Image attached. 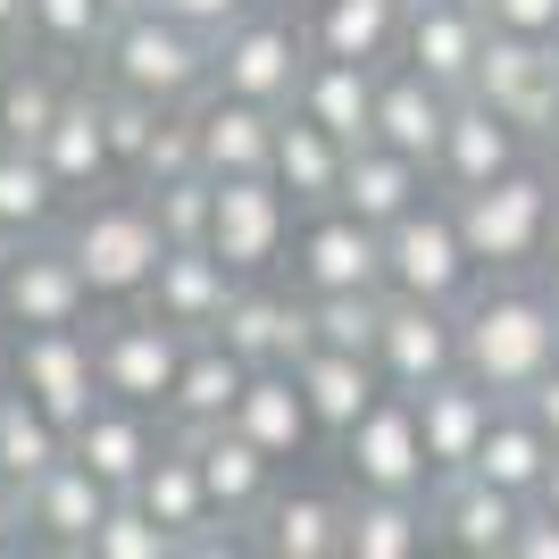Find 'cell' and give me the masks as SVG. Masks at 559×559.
Masks as SVG:
<instances>
[{
	"label": "cell",
	"instance_id": "cell-40",
	"mask_svg": "<svg viewBox=\"0 0 559 559\" xmlns=\"http://www.w3.org/2000/svg\"><path fill=\"white\" fill-rule=\"evenodd\" d=\"M100 34H109V9H100V0H34L25 50H43V59H59V68L93 75V59H100Z\"/></svg>",
	"mask_w": 559,
	"mask_h": 559
},
{
	"label": "cell",
	"instance_id": "cell-4",
	"mask_svg": "<svg viewBox=\"0 0 559 559\" xmlns=\"http://www.w3.org/2000/svg\"><path fill=\"white\" fill-rule=\"evenodd\" d=\"M551 192L559 176L543 159H518L510 176H492L476 192H443L451 217L467 234V259L485 267V276H526L543 267V226H551Z\"/></svg>",
	"mask_w": 559,
	"mask_h": 559
},
{
	"label": "cell",
	"instance_id": "cell-12",
	"mask_svg": "<svg viewBox=\"0 0 559 559\" xmlns=\"http://www.w3.org/2000/svg\"><path fill=\"white\" fill-rule=\"evenodd\" d=\"M0 359H9V384H17V393H34L59 426H75V418L100 401L93 326H34V334H9V343H0Z\"/></svg>",
	"mask_w": 559,
	"mask_h": 559
},
{
	"label": "cell",
	"instance_id": "cell-59",
	"mask_svg": "<svg viewBox=\"0 0 559 559\" xmlns=\"http://www.w3.org/2000/svg\"><path fill=\"white\" fill-rule=\"evenodd\" d=\"M409 9H418V0H409Z\"/></svg>",
	"mask_w": 559,
	"mask_h": 559
},
{
	"label": "cell",
	"instance_id": "cell-28",
	"mask_svg": "<svg viewBox=\"0 0 559 559\" xmlns=\"http://www.w3.org/2000/svg\"><path fill=\"white\" fill-rule=\"evenodd\" d=\"M301 25H309V50H318V59H359V68H384V59H401L409 0H309Z\"/></svg>",
	"mask_w": 559,
	"mask_h": 559
},
{
	"label": "cell",
	"instance_id": "cell-52",
	"mask_svg": "<svg viewBox=\"0 0 559 559\" xmlns=\"http://www.w3.org/2000/svg\"><path fill=\"white\" fill-rule=\"evenodd\" d=\"M543 276H559V192H551V226H543Z\"/></svg>",
	"mask_w": 559,
	"mask_h": 559
},
{
	"label": "cell",
	"instance_id": "cell-23",
	"mask_svg": "<svg viewBox=\"0 0 559 559\" xmlns=\"http://www.w3.org/2000/svg\"><path fill=\"white\" fill-rule=\"evenodd\" d=\"M518 159H535V151H526V134H518L492 100H476V93L451 100L443 151H435V185L443 192H476V185H492V176H510Z\"/></svg>",
	"mask_w": 559,
	"mask_h": 559
},
{
	"label": "cell",
	"instance_id": "cell-1",
	"mask_svg": "<svg viewBox=\"0 0 559 559\" xmlns=\"http://www.w3.org/2000/svg\"><path fill=\"white\" fill-rule=\"evenodd\" d=\"M559 359V301L526 276H476L460 301V376H476L492 401L535 393V376Z\"/></svg>",
	"mask_w": 559,
	"mask_h": 559
},
{
	"label": "cell",
	"instance_id": "cell-11",
	"mask_svg": "<svg viewBox=\"0 0 559 559\" xmlns=\"http://www.w3.org/2000/svg\"><path fill=\"white\" fill-rule=\"evenodd\" d=\"M293 201L276 176H226L210 210V251L234 276H284V242H293Z\"/></svg>",
	"mask_w": 559,
	"mask_h": 559
},
{
	"label": "cell",
	"instance_id": "cell-8",
	"mask_svg": "<svg viewBox=\"0 0 559 559\" xmlns=\"http://www.w3.org/2000/svg\"><path fill=\"white\" fill-rule=\"evenodd\" d=\"M0 309H9V334L34 326H93V284L68 259L59 234H34V242H9L0 251Z\"/></svg>",
	"mask_w": 559,
	"mask_h": 559
},
{
	"label": "cell",
	"instance_id": "cell-22",
	"mask_svg": "<svg viewBox=\"0 0 559 559\" xmlns=\"http://www.w3.org/2000/svg\"><path fill=\"white\" fill-rule=\"evenodd\" d=\"M276 117L284 109H259V100L210 84V93L192 100V159H201V176H210V185H226V176H267V159H276Z\"/></svg>",
	"mask_w": 559,
	"mask_h": 559
},
{
	"label": "cell",
	"instance_id": "cell-24",
	"mask_svg": "<svg viewBox=\"0 0 559 559\" xmlns=\"http://www.w3.org/2000/svg\"><path fill=\"white\" fill-rule=\"evenodd\" d=\"M451 100L435 75H418L409 59H384L376 68V142H393L401 159L435 167V151H443V126H451Z\"/></svg>",
	"mask_w": 559,
	"mask_h": 559
},
{
	"label": "cell",
	"instance_id": "cell-30",
	"mask_svg": "<svg viewBox=\"0 0 559 559\" xmlns=\"http://www.w3.org/2000/svg\"><path fill=\"white\" fill-rule=\"evenodd\" d=\"M435 167L418 159H401L393 142H359L343 159V210L350 217H368V226H393V217H409L418 201H435Z\"/></svg>",
	"mask_w": 559,
	"mask_h": 559
},
{
	"label": "cell",
	"instance_id": "cell-39",
	"mask_svg": "<svg viewBox=\"0 0 559 559\" xmlns=\"http://www.w3.org/2000/svg\"><path fill=\"white\" fill-rule=\"evenodd\" d=\"M50 460H68V426L50 418L34 393L0 384V476H9V485H34Z\"/></svg>",
	"mask_w": 559,
	"mask_h": 559
},
{
	"label": "cell",
	"instance_id": "cell-33",
	"mask_svg": "<svg viewBox=\"0 0 559 559\" xmlns=\"http://www.w3.org/2000/svg\"><path fill=\"white\" fill-rule=\"evenodd\" d=\"M242 384H251V359L226 350L217 334H192V343H185V368H176V393H167L159 418L167 426H217V418H234Z\"/></svg>",
	"mask_w": 559,
	"mask_h": 559
},
{
	"label": "cell",
	"instance_id": "cell-29",
	"mask_svg": "<svg viewBox=\"0 0 559 559\" xmlns=\"http://www.w3.org/2000/svg\"><path fill=\"white\" fill-rule=\"evenodd\" d=\"M234 426H242L276 467L309 460V451L326 443L318 418H309V401H301V384H293V368H251V384H242V401H234Z\"/></svg>",
	"mask_w": 559,
	"mask_h": 559
},
{
	"label": "cell",
	"instance_id": "cell-32",
	"mask_svg": "<svg viewBox=\"0 0 559 559\" xmlns=\"http://www.w3.org/2000/svg\"><path fill=\"white\" fill-rule=\"evenodd\" d=\"M343 159L350 151L318 126V117H301V109L276 117V159H267V176L284 185L293 210H334V201H343Z\"/></svg>",
	"mask_w": 559,
	"mask_h": 559
},
{
	"label": "cell",
	"instance_id": "cell-35",
	"mask_svg": "<svg viewBox=\"0 0 559 559\" xmlns=\"http://www.w3.org/2000/svg\"><path fill=\"white\" fill-rule=\"evenodd\" d=\"M343 510L350 492H276L259 510L251 543L267 559H343Z\"/></svg>",
	"mask_w": 559,
	"mask_h": 559
},
{
	"label": "cell",
	"instance_id": "cell-58",
	"mask_svg": "<svg viewBox=\"0 0 559 559\" xmlns=\"http://www.w3.org/2000/svg\"><path fill=\"white\" fill-rule=\"evenodd\" d=\"M0 384H9V359H0Z\"/></svg>",
	"mask_w": 559,
	"mask_h": 559
},
{
	"label": "cell",
	"instance_id": "cell-48",
	"mask_svg": "<svg viewBox=\"0 0 559 559\" xmlns=\"http://www.w3.org/2000/svg\"><path fill=\"white\" fill-rule=\"evenodd\" d=\"M518 409H526V418H535L543 435L559 443V359H551V368L535 376V393H518Z\"/></svg>",
	"mask_w": 559,
	"mask_h": 559
},
{
	"label": "cell",
	"instance_id": "cell-36",
	"mask_svg": "<svg viewBox=\"0 0 559 559\" xmlns=\"http://www.w3.org/2000/svg\"><path fill=\"white\" fill-rule=\"evenodd\" d=\"M75 68H59V59H43V50H9L0 59V142H34L50 134V117H59V100H68Z\"/></svg>",
	"mask_w": 559,
	"mask_h": 559
},
{
	"label": "cell",
	"instance_id": "cell-27",
	"mask_svg": "<svg viewBox=\"0 0 559 559\" xmlns=\"http://www.w3.org/2000/svg\"><path fill=\"white\" fill-rule=\"evenodd\" d=\"M418 435H426V460H435V476H451V467H467L476 460V443H485V426H492V409L501 401L476 384V376H435V384H418Z\"/></svg>",
	"mask_w": 559,
	"mask_h": 559
},
{
	"label": "cell",
	"instance_id": "cell-47",
	"mask_svg": "<svg viewBox=\"0 0 559 559\" xmlns=\"http://www.w3.org/2000/svg\"><path fill=\"white\" fill-rule=\"evenodd\" d=\"M510 559H559V510L526 501V518H518V535H510Z\"/></svg>",
	"mask_w": 559,
	"mask_h": 559
},
{
	"label": "cell",
	"instance_id": "cell-31",
	"mask_svg": "<svg viewBox=\"0 0 559 559\" xmlns=\"http://www.w3.org/2000/svg\"><path fill=\"white\" fill-rule=\"evenodd\" d=\"M293 109L318 117L343 151H359V142H376V68H359V59H318V50H309L301 84H293Z\"/></svg>",
	"mask_w": 559,
	"mask_h": 559
},
{
	"label": "cell",
	"instance_id": "cell-42",
	"mask_svg": "<svg viewBox=\"0 0 559 559\" xmlns=\"http://www.w3.org/2000/svg\"><path fill=\"white\" fill-rule=\"evenodd\" d=\"M93 559H192V551H185V535H167L159 518L142 510L134 492H117L100 535H93Z\"/></svg>",
	"mask_w": 559,
	"mask_h": 559
},
{
	"label": "cell",
	"instance_id": "cell-14",
	"mask_svg": "<svg viewBox=\"0 0 559 559\" xmlns=\"http://www.w3.org/2000/svg\"><path fill=\"white\" fill-rule=\"evenodd\" d=\"M526 501L501 485H485L476 467H451L426 485V526H435V551H460V559H510V535Z\"/></svg>",
	"mask_w": 559,
	"mask_h": 559
},
{
	"label": "cell",
	"instance_id": "cell-37",
	"mask_svg": "<svg viewBox=\"0 0 559 559\" xmlns=\"http://www.w3.org/2000/svg\"><path fill=\"white\" fill-rule=\"evenodd\" d=\"M551 435H543L535 418H526V409H518V401H501V409H492V426H485V443H476V476H485V485H501V492H518V501H535V485H543V467H551Z\"/></svg>",
	"mask_w": 559,
	"mask_h": 559
},
{
	"label": "cell",
	"instance_id": "cell-15",
	"mask_svg": "<svg viewBox=\"0 0 559 559\" xmlns=\"http://www.w3.org/2000/svg\"><path fill=\"white\" fill-rule=\"evenodd\" d=\"M167 435H176V443H185L192 460H201V485H210L217 518L251 535V526H259V510L276 501V460H267V451H259V443H251V435H242L234 418H217V426H167Z\"/></svg>",
	"mask_w": 559,
	"mask_h": 559
},
{
	"label": "cell",
	"instance_id": "cell-16",
	"mask_svg": "<svg viewBox=\"0 0 559 559\" xmlns=\"http://www.w3.org/2000/svg\"><path fill=\"white\" fill-rule=\"evenodd\" d=\"M376 368L393 393H418L435 376L460 368V309L443 301H409V293H384V326H376Z\"/></svg>",
	"mask_w": 559,
	"mask_h": 559
},
{
	"label": "cell",
	"instance_id": "cell-6",
	"mask_svg": "<svg viewBox=\"0 0 559 559\" xmlns=\"http://www.w3.org/2000/svg\"><path fill=\"white\" fill-rule=\"evenodd\" d=\"M476 276H485V267L467 259V234H460V217H451L443 192L384 226V293H409V301L460 309L467 293H476Z\"/></svg>",
	"mask_w": 559,
	"mask_h": 559
},
{
	"label": "cell",
	"instance_id": "cell-3",
	"mask_svg": "<svg viewBox=\"0 0 559 559\" xmlns=\"http://www.w3.org/2000/svg\"><path fill=\"white\" fill-rule=\"evenodd\" d=\"M59 242H68V259L84 267L93 301H142V284H151V267H159V251H167V234H159V217H151V201H142V185H109V192H93V201H68Z\"/></svg>",
	"mask_w": 559,
	"mask_h": 559
},
{
	"label": "cell",
	"instance_id": "cell-49",
	"mask_svg": "<svg viewBox=\"0 0 559 559\" xmlns=\"http://www.w3.org/2000/svg\"><path fill=\"white\" fill-rule=\"evenodd\" d=\"M159 9H167V17H185V25H201V34H217V25L242 17L251 0H159Z\"/></svg>",
	"mask_w": 559,
	"mask_h": 559
},
{
	"label": "cell",
	"instance_id": "cell-38",
	"mask_svg": "<svg viewBox=\"0 0 559 559\" xmlns=\"http://www.w3.org/2000/svg\"><path fill=\"white\" fill-rule=\"evenodd\" d=\"M59 217H68V192L50 185L43 151L0 142V251H9V242H34V234H59Z\"/></svg>",
	"mask_w": 559,
	"mask_h": 559
},
{
	"label": "cell",
	"instance_id": "cell-7",
	"mask_svg": "<svg viewBox=\"0 0 559 559\" xmlns=\"http://www.w3.org/2000/svg\"><path fill=\"white\" fill-rule=\"evenodd\" d=\"M284 276L293 293H368L384 284V226L334 210H301L293 217V242H284Z\"/></svg>",
	"mask_w": 559,
	"mask_h": 559
},
{
	"label": "cell",
	"instance_id": "cell-21",
	"mask_svg": "<svg viewBox=\"0 0 559 559\" xmlns=\"http://www.w3.org/2000/svg\"><path fill=\"white\" fill-rule=\"evenodd\" d=\"M234 284L242 276H234L210 242H167L159 267H151V284H142V309H151L159 326H176V334H217Z\"/></svg>",
	"mask_w": 559,
	"mask_h": 559
},
{
	"label": "cell",
	"instance_id": "cell-26",
	"mask_svg": "<svg viewBox=\"0 0 559 559\" xmlns=\"http://www.w3.org/2000/svg\"><path fill=\"white\" fill-rule=\"evenodd\" d=\"M293 384H301L318 435H326V443H343L350 426H359V409L384 393V368H376L368 350H326V343H309L301 359H293Z\"/></svg>",
	"mask_w": 559,
	"mask_h": 559
},
{
	"label": "cell",
	"instance_id": "cell-56",
	"mask_svg": "<svg viewBox=\"0 0 559 559\" xmlns=\"http://www.w3.org/2000/svg\"><path fill=\"white\" fill-rule=\"evenodd\" d=\"M0 343H9V309H0Z\"/></svg>",
	"mask_w": 559,
	"mask_h": 559
},
{
	"label": "cell",
	"instance_id": "cell-17",
	"mask_svg": "<svg viewBox=\"0 0 559 559\" xmlns=\"http://www.w3.org/2000/svg\"><path fill=\"white\" fill-rule=\"evenodd\" d=\"M25 492V535H34V551H75V559H93V535H100V518H109V501L117 492L100 485L93 467L75 460H50L34 485H17Z\"/></svg>",
	"mask_w": 559,
	"mask_h": 559
},
{
	"label": "cell",
	"instance_id": "cell-50",
	"mask_svg": "<svg viewBox=\"0 0 559 559\" xmlns=\"http://www.w3.org/2000/svg\"><path fill=\"white\" fill-rule=\"evenodd\" d=\"M25 543H34L25 535V492L0 476V551H25Z\"/></svg>",
	"mask_w": 559,
	"mask_h": 559
},
{
	"label": "cell",
	"instance_id": "cell-46",
	"mask_svg": "<svg viewBox=\"0 0 559 559\" xmlns=\"http://www.w3.org/2000/svg\"><path fill=\"white\" fill-rule=\"evenodd\" d=\"M485 25H501V34H535V43H559V0H485Z\"/></svg>",
	"mask_w": 559,
	"mask_h": 559
},
{
	"label": "cell",
	"instance_id": "cell-43",
	"mask_svg": "<svg viewBox=\"0 0 559 559\" xmlns=\"http://www.w3.org/2000/svg\"><path fill=\"white\" fill-rule=\"evenodd\" d=\"M151 217H159L167 242H210V210H217V185L192 167V176H167V185H142Z\"/></svg>",
	"mask_w": 559,
	"mask_h": 559
},
{
	"label": "cell",
	"instance_id": "cell-25",
	"mask_svg": "<svg viewBox=\"0 0 559 559\" xmlns=\"http://www.w3.org/2000/svg\"><path fill=\"white\" fill-rule=\"evenodd\" d=\"M485 9H467V0H418L409 25H401V59L418 75H435L443 93H467L476 84V50H485Z\"/></svg>",
	"mask_w": 559,
	"mask_h": 559
},
{
	"label": "cell",
	"instance_id": "cell-51",
	"mask_svg": "<svg viewBox=\"0 0 559 559\" xmlns=\"http://www.w3.org/2000/svg\"><path fill=\"white\" fill-rule=\"evenodd\" d=\"M25 25H34V0H0V59L25 50Z\"/></svg>",
	"mask_w": 559,
	"mask_h": 559
},
{
	"label": "cell",
	"instance_id": "cell-19",
	"mask_svg": "<svg viewBox=\"0 0 559 559\" xmlns=\"http://www.w3.org/2000/svg\"><path fill=\"white\" fill-rule=\"evenodd\" d=\"M217 343L242 350L251 368H293L318 334H309V301L293 293V284L242 276V284H234V301H226V318H217Z\"/></svg>",
	"mask_w": 559,
	"mask_h": 559
},
{
	"label": "cell",
	"instance_id": "cell-20",
	"mask_svg": "<svg viewBox=\"0 0 559 559\" xmlns=\"http://www.w3.org/2000/svg\"><path fill=\"white\" fill-rule=\"evenodd\" d=\"M50 167V185L68 192V201H93V192L117 185V159H109V117H100V75H75L59 117H50V134L34 142Z\"/></svg>",
	"mask_w": 559,
	"mask_h": 559
},
{
	"label": "cell",
	"instance_id": "cell-2",
	"mask_svg": "<svg viewBox=\"0 0 559 559\" xmlns=\"http://www.w3.org/2000/svg\"><path fill=\"white\" fill-rule=\"evenodd\" d=\"M93 75L109 93H134V100H159V109H192L210 93V34L167 9H134L100 34V59Z\"/></svg>",
	"mask_w": 559,
	"mask_h": 559
},
{
	"label": "cell",
	"instance_id": "cell-34",
	"mask_svg": "<svg viewBox=\"0 0 559 559\" xmlns=\"http://www.w3.org/2000/svg\"><path fill=\"white\" fill-rule=\"evenodd\" d=\"M418 551H435L426 492H359V485H350L343 559H418Z\"/></svg>",
	"mask_w": 559,
	"mask_h": 559
},
{
	"label": "cell",
	"instance_id": "cell-13",
	"mask_svg": "<svg viewBox=\"0 0 559 559\" xmlns=\"http://www.w3.org/2000/svg\"><path fill=\"white\" fill-rule=\"evenodd\" d=\"M476 100H492V109L510 117L518 134L535 142L543 126H551L559 109V43H535V34H501L492 25L485 50H476V84H467Z\"/></svg>",
	"mask_w": 559,
	"mask_h": 559
},
{
	"label": "cell",
	"instance_id": "cell-5",
	"mask_svg": "<svg viewBox=\"0 0 559 559\" xmlns=\"http://www.w3.org/2000/svg\"><path fill=\"white\" fill-rule=\"evenodd\" d=\"M301 68H309L301 0H251L242 17H226L210 34V84H217V93L259 100V109H293Z\"/></svg>",
	"mask_w": 559,
	"mask_h": 559
},
{
	"label": "cell",
	"instance_id": "cell-45",
	"mask_svg": "<svg viewBox=\"0 0 559 559\" xmlns=\"http://www.w3.org/2000/svg\"><path fill=\"white\" fill-rule=\"evenodd\" d=\"M192 109H167L159 117V134H151V151H142V167H134V185H167V176H192Z\"/></svg>",
	"mask_w": 559,
	"mask_h": 559
},
{
	"label": "cell",
	"instance_id": "cell-18",
	"mask_svg": "<svg viewBox=\"0 0 559 559\" xmlns=\"http://www.w3.org/2000/svg\"><path fill=\"white\" fill-rule=\"evenodd\" d=\"M68 451L93 467L109 492H134V485H142V467L167 451V418H159V409H142V401L100 393L93 409L68 426Z\"/></svg>",
	"mask_w": 559,
	"mask_h": 559
},
{
	"label": "cell",
	"instance_id": "cell-10",
	"mask_svg": "<svg viewBox=\"0 0 559 559\" xmlns=\"http://www.w3.org/2000/svg\"><path fill=\"white\" fill-rule=\"evenodd\" d=\"M185 343L192 334L159 326L151 309H126V318H100L93 326V368H100V393L117 401H142V409H167L176 393V368H185Z\"/></svg>",
	"mask_w": 559,
	"mask_h": 559
},
{
	"label": "cell",
	"instance_id": "cell-54",
	"mask_svg": "<svg viewBox=\"0 0 559 559\" xmlns=\"http://www.w3.org/2000/svg\"><path fill=\"white\" fill-rule=\"evenodd\" d=\"M535 501H543V510H559V451H551V467H543V485H535Z\"/></svg>",
	"mask_w": 559,
	"mask_h": 559
},
{
	"label": "cell",
	"instance_id": "cell-9",
	"mask_svg": "<svg viewBox=\"0 0 559 559\" xmlns=\"http://www.w3.org/2000/svg\"><path fill=\"white\" fill-rule=\"evenodd\" d=\"M334 460H343V476L359 492H426L435 485V460H426V435H418V401L393 393V384L359 409V426L334 443Z\"/></svg>",
	"mask_w": 559,
	"mask_h": 559
},
{
	"label": "cell",
	"instance_id": "cell-41",
	"mask_svg": "<svg viewBox=\"0 0 559 559\" xmlns=\"http://www.w3.org/2000/svg\"><path fill=\"white\" fill-rule=\"evenodd\" d=\"M309 301V334L326 350H368L376 359V326H384V284L368 293H301Z\"/></svg>",
	"mask_w": 559,
	"mask_h": 559
},
{
	"label": "cell",
	"instance_id": "cell-57",
	"mask_svg": "<svg viewBox=\"0 0 559 559\" xmlns=\"http://www.w3.org/2000/svg\"><path fill=\"white\" fill-rule=\"evenodd\" d=\"M543 284H551V301H559V276H543Z\"/></svg>",
	"mask_w": 559,
	"mask_h": 559
},
{
	"label": "cell",
	"instance_id": "cell-53",
	"mask_svg": "<svg viewBox=\"0 0 559 559\" xmlns=\"http://www.w3.org/2000/svg\"><path fill=\"white\" fill-rule=\"evenodd\" d=\"M535 159H543V167H551V176H559V109H551V126H543V134H535Z\"/></svg>",
	"mask_w": 559,
	"mask_h": 559
},
{
	"label": "cell",
	"instance_id": "cell-44",
	"mask_svg": "<svg viewBox=\"0 0 559 559\" xmlns=\"http://www.w3.org/2000/svg\"><path fill=\"white\" fill-rule=\"evenodd\" d=\"M100 117H109V159H117V185H134L142 151H151V134H159V100H134V93H109L100 84Z\"/></svg>",
	"mask_w": 559,
	"mask_h": 559
},
{
	"label": "cell",
	"instance_id": "cell-55",
	"mask_svg": "<svg viewBox=\"0 0 559 559\" xmlns=\"http://www.w3.org/2000/svg\"><path fill=\"white\" fill-rule=\"evenodd\" d=\"M100 9H109V25H117V17H134V9H159V0H100Z\"/></svg>",
	"mask_w": 559,
	"mask_h": 559
}]
</instances>
